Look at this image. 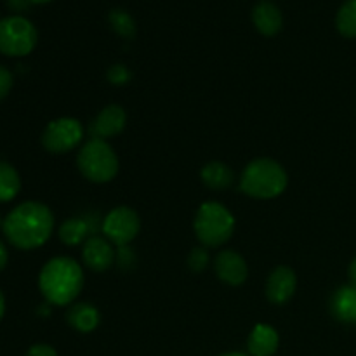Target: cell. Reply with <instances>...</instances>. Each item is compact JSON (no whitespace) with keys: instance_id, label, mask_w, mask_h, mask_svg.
<instances>
[{"instance_id":"cell-29","label":"cell","mask_w":356,"mask_h":356,"mask_svg":"<svg viewBox=\"0 0 356 356\" xmlns=\"http://www.w3.org/2000/svg\"><path fill=\"white\" fill-rule=\"evenodd\" d=\"M3 312H6V299H3V294L0 292V320H2Z\"/></svg>"},{"instance_id":"cell-6","label":"cell","mask_w":356,"mask_h":356,"mask_svg":"<svg viewBox=\"0 0 356 356\" xmlns=\"http://www.w3.org/2000/svg\"><path fill=\"white\" fill-rule=\"evenodd\" d=\"M38 40L37 28L23 16L0 19V52L6 56H26Z\"/></svg>"},{"instance_id":"cell-28","label":"cell","mask_w":356,"mask_h":356,"mask_svg":"<svg viewBox=\"0 0 356 356\" xmlns=\"http://www.w3.org/2000/svg\"><path fill=\"white\" fill-rule=\"evenodd\" d=\"M348 275H350V282L353 285H356V257L351 261L350 268H348Z\"/></svg>"},{"instance_id":"cell-23","label":"cell","mask_w":356,"mask_h":356,"mask_svg":"<svg viewBox=\"0 0 356 356\" xmlns=\"http://www.w3.org/2000/svg\"><path fill=\"white\" fill-rule=\"evenodd\" d=\"M131 76V72H129V68L125 65H113L106 72V79L113 86H125V83H129Z\"/></svg>"},{"instance_id":"cell-30","label":"cell","mask_w":356,"mask_h":356,"mask_svg":"<svg viewBox=\"0 0 356 356\" xmlns=\"http://www.w3.org/2000/svg\"><path fill=\"white\" fill-rule=\"evenodd\" d=\"M219 356H250V355L240 353V351H232V353H225V355H219Z\"/></svg>"},{"instance_id":"cell-24","label":"cell","mask_w":356,"mask_h":356,"mask_svg":"<svg viewBox=\"0 0 356 356\" xmlns=\"http://www.w3.org/2000/svg\"><path fill=\"white\" fill-rule=\"evenodd\" d=\"M13 73L7 68H3V66H0V101L6 99V96L10 92V89H13Z\"/></svg>"},{"instance_id":"cell-10","label":"cell","mask_w":356,"mask_h":356,"mask_svg":"<svg viewBox=\"0 0 356 356\" xmlns=\"http://www.w3.org/2000/svg\"><path fill=\"white\" fill-rule=\"evenodd\" d=\"M214 270L219 280L232 287L245 284L247 277H249L245 259L235 250H221L214 259Z\"/></svg>"},{"instance_id":"cell-9","label":"cell","mask_w":356,"mask_h":356,"mask_svg":"<svg viewBox=\"0 0 356 356\" xmlns=\"http://www.w3.org/2000/svg\"><path fill=\"white\" fill-rule=\"evenodd\" d=\"M298 289V277L289 266H277L266 282V298L271 305L284 306L291 301Z\"/></svg>"},{"instance_id":"cell-22","label":"cell","mask_w":356,"mask_h":356,"mask_svg":"<svg viewBox=\"0 0 356 356\" xmlns=\"http://www.w3.org/2000/svg\"><path fill=\"white\" fill-rule=\"evenodd\" d=\"M207 266L209 252L205 250V247H195V249H191L190 256H188V268H190L193 273H202Z\"/></svg>"},{"instance_id":"cell-32","label":"cell","mask_w":356,"mask_h":356,"mask_svg":"<svg viewBox=\"0 0 356 356\" xmlns=\"http://www.w3.org/2000/svg\"><path fill=\"white\" fill-rule=\"evenodd\" d=\"M0 226H3V221H2V218H0Z\"/></svg>"},{"instance_id":"cell-3","label":"cell","mask_w":356,"mask_h":356,"mask_svg":"<svg viewBox=\"0 0 356 356\" xmlns=\"http://www.w3.org/2000/svg\"><path fill=\"white\" fill-rule=\"evenodd\" d=\"M289 184L284 167L271 159H256L243 169L240 190L250 198L270 200L280 197Z\"/></svg>"},{"instance_id":"cell-15","label":"cell","mask_w":356,"mask_h":356,"mask_svg":"<svg viewBox=\"0 0 356 356\" xmlns=\"http://www.w3.org/2000/svg\"><path fill=\"white\" fill-rule=\"evenodd\" d=\"M252 21L254 26L257 28L261 35L264 37H275L280 33L284 26V16L282 10L271 2H257L252 9Z\"/></svg>"},{"instance_id":"cell-11","label":"cell","mask_w":356,"mask_h":356,"mask_svg":"<svg viewBox=\"0 0 356 356\" xmlns=\"http://www.w3.org/2000/svg\"><path fill=\"white\" fill-rule=\"evenodd\" d=\"M113 247L108 242L104 236L92 235L86 240L82 249V259L89 270L96 271V273H103V271L110 270L115 263Z\"/></svg>"},{"instance_id":"cell-5","label":"cell","mask_w":356,"mask_h":356,"mask_svg":"<svg viewBox=\"0 0 356 356\" xmlns=\"http://www.w3.org/2000/svg\"><path fill=\"white\" fill-rule=\"evenodd\" d=\"M76 167L90 183H110L118 174V156L104 139L92 138L80 148Z\"/></svg>"},{"instance_id":"cell-13","label":"cell","mask_w":356,"mask_h":356,"mask_svg":"<svg viewBox=\"0 0 356 356\" xmlns=\"http://www.w3.org/2000/svg\"><path fill=\"white\" fill-rule=\"evenodd\" d=\"M330 313L341 323L356 325V285H343L330 299Z\"/></svg>"},{"instance_id":"cell-17","label":"cell","mask_w":356,"mask_h":356,"mask_svg":"<svg viewBox=\"0 0 356 356\" xmlns=\"http://www.w3.org/2000/svg\"><path fill=\"white\" fill-rule=\"evenodd\" d=\"M200 179L211 190H228L235 181V174L226 163L209 162L202 167Z\"/></svg>"},{"instance_id":"cell-31","label":"cell","mask_w":356,"mask_h":356,"mask_svg":"<svg viewBox=\"0 0 356 356\" xmlns=\"http://www.w3.org/2000/svg\"><path fill=\"white\" fill-rule=\"evenodd\" d=\"M30 3H47V2H52V0H28Z\"/></svg>"},{"instance_id":"cell-14","label":"cell","mask_w":356,"mask_h":356,"mask_svg":"<svg viewBox=\"0 0 356 356\" xmlns=\"http://www.w3.org/2000/svg\"><path fill=\"white\" fill-rule=\"evenodd\" d=\"M280 336L268 323H257L247 339V350L250 356H273L277 353Z\"/></svg>"},{"instance_id":"cell-8","label":"cell","mask_w":356,"mask_h":356,"mask_svg":"<svg viewBox=\"0 0 356 356\" xmlns=\"http://www.w3.org/2000/svg\"><path fill=\"white\" fill-rule=\"evenodd\" d=\"M101 229H103L104 238L110 243L117 247H127L138 236L141 229V219L134 209L120 205L108 212L106 218L103 219Z\"/></svg>"},{"instance_id":"cell-25","label":"cell","mask_w":356,"mask_h":356,"mask_svg":"<svg viewBox=\"0 0 356 356\" xmlns=\"http://www.w3.org/2000/svg\"><path fill=\"white\" fill-rule=\"evenodd\" d=\"M26 356H58V351L51 344H33Z\"/></svg>"},{"instance_id":"cell-1","label":"cell","mask_w":356,"mask_h":356,"mask_svg":"<svg viewBox=\"0 0 356 356\" xmlns=\"http://www.w3.org/2000/svg\"><path fill=\"white\" fill-rule=\"evenodd\" d=\"M3 233L10 245L33 250L44 245L54 229V214L40 202H24L7 214Z\"/></svg>"},{"instance_id":"cell-12","label":"cell","mask_w":356,"mask_h":356,"mask_svg":"<svg viewBox=\"0 0 356 356\" xmlns=\"http://www.w3.org/2000/svg\"><path fill=\"white\" fill-rule=\"evenodd\" d=\"M125 124H127V113L124 108L118 104H108L99 111L96 120L90 124V136L106 141L108 138H115L120 134L125 129Z\"/></svg>"},{"instance_id":"cell-16","label":"cell","mask_w":356,"mask_h":356,"mask_svg":"<svg viewBox=\"0 0 356 356\" xmlns=\"http://www.w3.org/2000/svg\"><path fill=\"white\" fill-rule=\"evenodd\" d=\"M66 322L76 332L89 334L97 329L101 322V315L96 306L89 305V302H76V305H72L68 308Z\"/></svg>"},{"instance_id":"cell-19","label":"cell","mask_w":356,"mask_h":356,"mask_svg":"<svg viewBox=\"0 0 356 356\" xmlns=\"http://www.w3.org/2000/svg\"><path fill=\"white\" fill-rule=\"evenodd\" d=\"M21 190L17 170L6 162H0V202H10Z\"/></svg>"},{"instance_id":"cell-7","label":"cell","mask_w":356,"mask_h":356,"mask_svg":"<svg viewBox=\"0 0 356 356\" xmlns=\"http://www.w3.org/2000/svg\"><path fill=\"white\" fill-rule=\"evenodd\" d=\"M83 127L76 118L63 117L49 122L42 134V146L52 155H63L82 143Z\"/></svg>"},{"instance_id":"cell-2","label":"cell","mask_w":356,"mask_h":356,"mask_svg":"<svg viewBox=\"0 0 356 356\" xmlns=\"http://www.w3.org/2000/svg\"><path fill=\"white\" fill-rule=\"evenodd\" d=\"M38 287L49 305H72L83 287L82 266L72 257H54L42 268Z\"/></svg>"},{"instance_id":"cell-20","label":"cell","mask_w":356,"mask_h":356,"mask_svg":"<svg viewBox=\"0 0 356 356\" xmlns=\"http://www.w3.org/2000/svg\"><path fill=\"white\" fill-rule=\"evenodd\" d=\"M336 26L346 38H356V0H346L339 7L336 16Z\"/></svg>"},{"instance_id":"cell-4","label":"cell","mask_w":356,"mask_h":356,"mask_svg":"<svg viewBox=\"0 0 356 356\" xmlns=\"http://www.w3.org/2000/svg\"><path fill=\"white\" fill-rule=\"evenodd\" d=\"M193 229L204 247H221L235 232V216L219 202H204L195 214Z\"/></svg>"},{"instance_id":"cell-26","label":"cell","mask_w":356,"mask_h":356,"mask_svg":"<svg viewBox=\"0 0 356 356\" xmlns=\"http://www.w3.org/2000/svg\"><path fill=\"white\" fill-rule=\"evenodd\" d=\"M9 2V7L14 10H24L28 7V0H7Z\"/></svg>"},{"instance_id":"cell-27","label":"cell","mask_w":356,"mask_h":356,"mask_svg":"<svg viewBox=\"0 0 356 356\" xmlns=\"http://www.w3.org/2000/svg\"><path fill=\"white\" fill-rule=\"evenodd\" d=\"M7 259H9V254H7L6 245H3V243L0 242V271H2L3 268H6Z\"/></svg>"},{"instance_id":"cell-18","label":"cell","mask_w":356,"mask_h":356,"mask_svg":"<svg viewBox=\"0 0 356 356\" xmlns=\"http://www.w3.org/2000/svg\"><path fill=\"white\" fill-rule=\"evenodd\" d=\"M90 235V225L83 218H72L66 219L59 228V240L65 245L76 247L82 242H86Z\"/></svg>"},{"instance_id":"cell-21","label":"cell","mask_w":356,"mask_h":356,"mask_svg":"<svg viewBox=\"0 0 356 356\" xmlns=\"http://www.w3.org/2000/svg\"><path fill=\"white\" fill-rule=\"evenodd\" d=\"M108 21H110L115 33L120 35V37L127 38V40H131V38L136 37V23L134 19H132L131 14L125 13V10L122 9L110 10V14H108Z\"/></svg>"}]
</instances>
